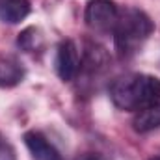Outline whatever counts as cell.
I'll return each instance as SVG.
<instances>
[{"label":"cell","mask_w":160,"mask_h":160,"mask_svg":"<svg viewBox=\"0 0 160 160\" xmlns=\"http://www.w3.org/2000/svg\"><path fill=\"white\" fill-rule=\"evenodd\" d=\"M110 99L121 110H142L160 102V78L149 75H125L110 86Z\"/></svg>","instance_id":"obj_1"},{"label":"cell","mask_w":160,"mask_h":160,"mask_svg":"<svg viewBox=\"0 0 160 160\" xmlns=\"http://www.w3.org/2000/svg\"><path fill=\"white\" fill-rule=\"evenodd\" d=\"M153 21L147 17V13L127 8L121 9L119 21L114 28V43L116 50L121 56H132L140 50V47L147 41V38L153 34Z\"/></svg>","instance_id":"obj_2"},{"label":"cell","mask_w":160,"mask_h":160,"mask_svg":"<svg viewBox=\"0 0 160 160\" xmlns=\"http://www.w3.org/2000/svg\"><path fill=\"white\" fill-rule=\"evenodd\" d=\"M121 9L114 0H89L86 6L84 19L88 26L95 32H114L118 21H119Z\"/></svg>","instance_id":"obj_3"},{"label":"cell","mask_w":160,"mask_h":160,"mask_svg":"<svg viewBox=\"0 0 160 160\" xmlns=\"http://www.w3.org/2000/svg\"><path fill=\"white\" fill-rule=\"evenodd\" d=\"M82 67V58H80L78 47L75 41L67 39L62 41L56 52V73L63 82H71L77 78Z\"/></svg>","instance_id":"obj_4"},{"label":"cell","mask_w":160,"mask_h":160,"mask_svg":"<svg viewBox=\"0 0 160 160\" xmlns=\"http://www.w3.org/2000/svg\"><path fill=\"white\" fill-rule=\"evenodd\" d=\"M24 143L30 151V155L36 160H63L60 151L41 134L36 130H30L24 134Z\"/></svg>","instance_id":"obj_5"},{"label":"cell","mask_w":160,"mask_h":160,"mask_svg":"<svg viewBox=\"0 0 160 160\" xmlns=\"http://www.w3.org/2000/svg\"><path fill=\"white\" fill-rule=\"evenodd\" d=\"M24 75H26V71L19 58H15L11 54L0 56V88H13V86L21 84Z\"/></svg>","instance_id":"obj_6"},{"label":"cell","mask_w":160,"mask_h":160,"mask_svg":"<svg viewBox=\"0 0 160 160\" xmlns=\"http://www.w3.org/2000/svg\"><path fill=\"white\" fill-rule=\"evenodd\" d=\"M28 0H0V21L6 24H17L30 15Z\"/></svg>","instance_id":"obj_7"},{"label":"cell","mask_w":160,"mask_h":160,"mask_svg":"<svg viewBox=\"0 0 160 160\" xmlns=\"http://www.w3.org/2000/svg\"><path fill=\"white\" fill-rule=\"evenodd\" d=\"M132 125H134V130L140 132V134H145V132H151V130L158 128L160 127V102H155L151 106H145V108L138 110Z\"/></svg>","instance_id":"obj_8"},{"label":"cell","mask_w":160,"mask_h":160,"mask_svg":"<svg viewBox=\"0 0 160 160\" xmlns=\"http://www.w3.org/2000/svg\"><path fill=\"white\" fill-rule=\"evenodd\" d=\"M41 43V36L38 28H26L24 32L19 34V39H17V45L26 50V52H34Z\"/></svg>","instance_id":"obj_9"},{"label":"cell","mask_w":160,"mask_h":160,"mask_svg":"<svg viewBox=\"0 0 160 160\" xmlns=\"http://www.w3.org/2000/svg\"><path fill=\"white\" fill-rule=\"evenodd\" d=\"M0 160H17L13 145L0 134Z\"/></svg>","instance_id":"obj_10"},{"label":"cell","mask_w":160,"mask_h":160,"mask_svg":"<svg viewBox=\"0 0 160 160\" xmlns=\"http://www.w3.org/2000/svg\"><path fill=\"white\" fill-rule=\"evenodd\" d=\"M77 160H106V158L99 153H82Z\"/></svg>","instance_id":"obj_11"},{"label":"cell","mask_w":160,"mask_h":160,"mask_svg":"<svg viewBox=\"0 0 160 160\" xmlns=\"http://www.w3.org/2000/svg\"><path fill=\"white\" fill-rule=\"evenodd\" d=\"M151 160H160V157H155V158H151Z\"/></svg>","instance_id":"obj_12"}]
</instances>
